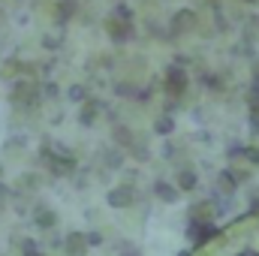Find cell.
<instances>
[{"instance_id":"1","label":"cell","mask_w":259,"mask_h":256,"mask_svg":"<svg viewBox=\"0 0 259 256\" xmlns=\"http://www.w3.org/2000/svg\"><path fill=\"white\" fill-rule=\"evenodd\" d=\"M42 163H46V169H49L52 175H58V178H66V175L75 172V157L66 151L64 145H58V142H46V145H42Z\"/></svg>"},{"instance_id":"2","label":"cell","mask_w":259,"mask_h":256,"mask_svg":"<svg viewBox=\"0 0 259 256\" xmlns=\"http://www.w3.org/2000/svg\"><path fill=\"white\" fill-rule=\"evenodd\" d=\"M12 106L21 109V112H33L39 106V94L30 81H15V91H12Z\"/></svg>"},{"instance_id":"3","label":"cell","mask_w":259,"mask_h":256,"mask_svg":"<svg viewBox=\"0 0 259 256\" xmlns=\"http://www.w3.org/2000/svg\"><path fill=\"white\" fill-rule=\"evenodd\" d=\"M136 199H139V190L133 184H118L115 190H109V196H106L109 208H133Z\"/></svg>"},{"instance_id":"4","label":"cell","mask_w":259,"mask_h":256,"mask_svg":"<svg viewBox=\"0 0 259 256\" xmlns=\"http://www.w3.org/2000/svg\"><path fill=\"white\" fill-rule=\"evenodd\" d=\"M214 235H217L214 223H202V220H190V226H187V238H190V244H205V241H211Z\"/></svg>"},{"instance_id":"5","label":"cell","mask_w":259,"mask_h":256,"mask_svg":"<svg viewBox=\"0 0 259 256\" xmlns=\"http://www.w3.org/2000/svg\"><path fill=\"white\" fill-rule=\"evenodd\" d=\"M91 244H88V235L84 232H69L64 238V253L66 256H88Z\"/></svg>"},{"instance_id":"6","label":"cell","mask_w":259,"mask_h":256,"mask_svg":"<svg viewBox=\"0 0 259 256\" xmlns=\"http://www.w3.org/2000/svg\"><path fill=\"white\" fill-rule=\"evenodd\" d=\"M106 30L115 42H130L133 39V24L130 21H121V18H109L106 21Z\"/></svg>"},{"instance_id":"7","label":"cell","mask_w":259,"mask_h":256,"mask_svg":"<svg viewBox=\"0 0 259 256\" xmlns=\"http://www.w3.org/2000/svg\"><path fill=\"white\" fill-rule=\"evenodd\" d=\"M184 88H187L184 69H181V66H169V69H166V91H169V94H181Z\"/></svg>"},{"instance_id":"8","label":"cell","mask_w":259,"mask_h":256,"mask_svg":"<svg viewBox=\"0 0 259 256\" xmlns=\"http://www.w3.org/2000/svg\"><path fill=\"white\" fill-rule=\"evenodd\" d=\"M33 223H36L39 229H55V226H58V211L49 208V205H36V211H33Z\"/></svg>"},{"instance_id":"9","label":"cell","mask_w":259,"mask_h":256,"mask_svg":"<svg viewBox=\"0 0 259 256\" xmlns=\"http://www.w3.org/2000/svg\"><path fill=\"white\" fill-rule=\"evenodd\" d=\"M154 193H157L160 202H169V205L178 202V196H181V190H178L175 184H166V181H157V184H154Z\"/></svg>"},{"instance_id":"10","label":"cell","mask_w":259,"mask_h":256,"mask_svg":"<svg viewBox=\"0 0 259 256\" xmlns=\"http://www.w3.org/2000/svg\"><path fill=\"white\" fill-rule=\"evenodd\" d=\"M193 24H196V18H193V12H187V9L172 18V30H175V33H184V30H190Z\"/></svg>"},{"instance_id":"11","label":"cell","mask_w":259,"mask_h":256,"mask_svg":"<svg viewBox=\"0 0 259 256\" xmlns=\"http://www.w3.org/2000/svg\"><path fill=\"white\" fill-rule=\"evenodd\" d=\"M97 115H100V103H84V106H81V115H78V121H81L84 127H91V124L97 121Z\"/></svg>"},{"instance_id":"12","label":"cell","mask_w":259,"mask_h":256,"mask_svg":"<svg viewBox=\"0 0 259 256\" xmlns=\"http://www.w3.org/2000/svg\"><path fill=\"white\" fill-rule=\"evenodd\" d=\"M196 184H199V178H196L193 169H181L178 172V190H196Z\"/></svg>"},{"instance_id":"13","label":"cell","mask_w":259,"mask_h":256,"mask_svg":"<svg viewBox=\"0 0 259 256\" xmlns=\"http://www.w3.org/2000/svg\"><path fill=\"white\" fill-rule=\"evenodd\" d=\"M115 142L121 145V148H133L136 145V139H133V133L127 127H115Z\"/></svg>"},{"instance_id":"14","label":"cell","mask_w":259,"mask_h":256,"mask_svg":"<svg viewBox=\"0 0 259 256\" xmlns=\"http://www.w3.org/2000/svg\"><path fill=\"white\" fill-rule=\"evenodd\" d=\"M217 190H220V193H232V190H235V178H232L229 172H223V175L217 178Z\"/></svg>"},{"instance_id":"15","label":"cell","mask_w":259,"mask_h":256,"mask_svg":"<svg viewBox=\"0 0 259 256\" xmlns=\"http://www.w3.org/2000/svg\"><path fill=\"white\" fill-rule=\"evenodd\" d=\"M118 253L121 256H139V250H136L130 241H121V244H118Z\"/></svg>"},{"instance_id":"16","label":"cell","mask_w":259,"mask_h":256,"mask_svg":"<svg viewBox=\"0 0 259 256\" xmlns=\"http://www.w3.org/2000/svg\"><path fill=\"white\" fill-rule=\"evenodd\" d=\"M169 130H172V121L169 118H160L157 121V133H169Z\"/></svg>"},{"instance_id":"17","label":"cell","mask_w":259,"mask_h":256,"mask_svg":"<svg viewBox=\"0 0 259 256\" xmlns=\"http://www.w3.org/2000/svg\"><path fill=\"white\" fill-rule=\"evenodd\" d=\"M88 244H91V247L103 244V235H100V232H88Z\"/></svg>"},{"instance_id":"18","label":"cell","mask_w":259,"mask_h":256,"mask_svg":"<svg viewBox=\"0 0 259 256\" xmlns=\"http://www.w3.org/2000/svg\"><path fill=\"white\" fill-rule=\"evenodd\" d=\"M69 97H72V100H84V91H81V88H72Z\"/></svg>"},{"instance_id":"19","label":"cell","mask_w":259,"mask_h":256,"mask_svg":"<svg viewBox=\"0 0 259 256\" xmlns=\"http://www.w3.org/2000/svg\"><path fill=\"white\" fill-rule=\"evenodd\" d=\"M241 256H256V253H241Z\"/></svg>"}]
</instances>
